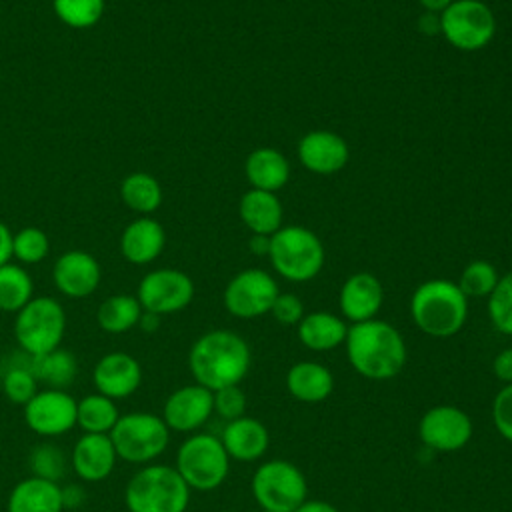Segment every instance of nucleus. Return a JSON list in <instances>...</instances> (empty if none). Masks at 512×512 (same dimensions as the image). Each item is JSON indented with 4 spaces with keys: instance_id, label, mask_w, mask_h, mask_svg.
Here are the masks:
<instances>
[{
    "instance_id": "c9c22d12",
    "label": "nucleus",
    "mask_w": 512,
    "mask_h": 512,
    "mask_svg": "<svg viewBox=\"0 0 512 512\" xmlns=\"http://www.w3.org/2000/svg\"><path fill=\"white\" fill-rule=\"evenodd\" d=\"M48 250L50 240L46 232L36 226H26L12 234V256L24 264H36L44 260Z\"/></svg>"
},
{
    "instance_id": "7ed1b4c3",
    "label": "nucleus",
    "mask_w": 512,
    "mask_h": 512,
    "mask_svg": "<svg viewBox=\"0 0 512 512\" xmlns=\"http://www.w3.org/2000/svg\"><path fill=\"white\" fill-rule=\"evenodd\" d=\"M414 324L432 338L454 336L466 322L468 298L456 282L432 278L422 282L410 298Z\"/></svg>"
},
{
    "instance_id": "a19ab883",
    "label": "nucleus",
    "mask_w": 512,
    "mask_h": 512,
    "mask_svg": "<svg viewBox=\"0 0 512 512\" xmlns=\"http://www.w3.org/2000/svg\"><path fill=\"white\" fill-rule=\"evenodd\" d=\"M270 314L280 322V324H286V326H292V324H298L304 316V306L300 302L298 296L286 292V294H278L272 308H270Z\"/></svg>"
},
{
    "instance_id": "8fccbe9b",
    "label": "nucleus",
    "mask_w": 512,
    "mask_h": 512,
    "mask_svg": "<svg viewBox=\"0 0 512 512\" xmlns=\"http://www.w3.org/2000/svg\"><path fill=\"white\" fill-rule=\"evenodd\" d=\"M420 6L426 10V12H436L440 14L442 10H446L454 0H418Z\"/></svg>"
},
{
    "instance_id": "39448f33",
    "label": "nucleus",
    "mask_w": 512,
    "mask_h": 512,
    "mask_svg": "<svg viewBox=\"0 0 512 512\" xmlns=\"http://www.w3.org/2000/svg\"><path fill=\"white\" fill-rule=\"evenodd\" d=\"M270 262L274 270L290 282H308L324 266V246L320 238L304 226H284L270 236Z\"/></svg>"
},
{
    "instance_id": "ddd939ff",
    "label": "nucleus",
    "mask_w": 512,
    "mask_h": 512,
    "mask_svg": "<svg viewBox=\"0 0 512 512\" xmlns=\"http://www.w3.org/2000/svg\"><path fill=\"white\" fill-rule=\"evenodd\" d=\"M76 406L66 390L46 388L36 392L34 398L24 406L26 426L40 436H60L76 426Z\"/></svg>"
},
{
    "instance_id": "09e8293b",
    "label": "nucleus",
    "mask_w": 512,
    "mask_h": 512,
    "mask_svg": "<svg viewBox=\"0 0 512 512\" xmlns=\"http://www.w3.org/2000/svg\"><path fill=\"white\" fill-rule=\"evenodd\" d=\"M138 324L142 326V330H146V332H154V330L158 328V324H160V316L144 310V312H142V316H140V322H138Z\"/></svg>"
},
{
    "instance_id": "423d86ee",
    "label": "nucleus",
    "mask_w": 512,
    "mask_h": 512,
    "mask_svg": "<svg viewBox=\"0 0 512 512\" xmlns=\"http://www.w3.org/2000/svg\"><path fill=\"white\" fill-rule=\"evenodd\" d=\"M118 458L132 464H146L160 456L170 442V428L152 412H128L110 430Z\"/></svg>"
},
{
    "instance_id": "9d476101",
    "label": "nucleus",
    "mask_w": 512,
    "mask_h": 512,
    "mask_svg": "<svg viewBox=\"0 0 512 512\" xmlns=\"http://www.w3.org/2000/svg\"><path fill=\"white\" fill-rule=\"evenodd\" d=\"M440 32L450 46L474 52L490 44L496 34V18L482 0H454L440 12Z\"/></svg>"
},
{
    "instance_id": "2eb2a0df",
    "label": "nucleus",
    "mask_w": 512,
    "mask_h": 512,
    "mask_svg": "<svg viewBox=\"0 0 512 512\" xmlns=\"http://www.w3.org/2000/svg\"><path fill=\"white\" fill-rule=\"evenodd\" d=\"M214 412V392L190 384L174 390L162 408V420L170 430L192 432L198 430Z\"/></svg>"
},
{
    "instance_id": "de8ad7c7",
    "label": "nucleus",
    "mask_w": 512,
    "mask_h": 512,
    "mask_svg": "<svg viewBox=\"0 0 512 512\" xmlns=\"http://www.w3.org/2000/svg\"><path fill=\"white\" fill-rule=\"evenodd\" d=\"M82 496L84 492L78 488V486H66L62 488V502H64V508L68 506H78L82 502Z\"/></svg>"
},
{
    "instance_id": "a211bd4d",
    "label": "nucleus",
    "mask_w": 512,
    "mask_h": 512,
    "mask_svg": "<svg viewBox=\"0 0 512 512\" xmlns=\"http://www.w3.org/2000/svg\"><path fill=\"white\" fill-rule=\"evenodd\" d=\"M100 264L84 250L64 252L52 270L56 288L68 298H86L100 284Z\"/></svg>"
},
{
    "instance_id": "9b49d317",
    "label": "nucleus",
    "mask_w": 512,
    "mask_h": 512,
    "mask_svg": "<svg viewBox=\"0 0 512 512\" xmlns=\"http://www.w3.org/2000/svg\"><path fill=\"white\" fill-rule=\"evenodd\" d=\"M136 298L146 312L158 316L174 314L192 302L194 282L188 274L174 268L152 270L140 280Z\"/></svg>"
},
{
    "instance_id": "a878e982",
    "label": "nucleus",
    "mask_w": 512,
    "mask_h": 512,
    "mask_svg": "<svg viewBox=\"0 0 512 512\" xmlns=\"http://www.w3.org/2000/svg\"><path fill=\"white\" fill-rule=\"evenodd\" d=\"M286 388L296 400L316 404L330 396L334 388V378L326 366L304 360L290 366L286 374Z\"/></svg>"
},
{
    "instance_id": "72a5a7b5",
    "label": "nucleus",
    "mask_w": 512,
    "mask_h": 512,
    "mask_svg": "<svg viewBox=\"0 0 512 512\" xmlns=\"http://www.w3.org/2000/svg\"><path fill=\"white\" fill-rule=\"evenodd\" d=\"M498 278L500 276H498L496 268L490 262L472 260L462 270L460 280H458V288L462 290V294L466 298H484V296H490Z\"/></svg>"
},
{
    "instance_id": "49530a36",
    "label": "nucleus",
    "mask_w": 512,
    "mask_h": 512,
    "mask_svg": "<svg viewBox=\"0 0 512 512\" xmlns=\"http://www.w3.org/2000/svg\"><path fill=\"white\" fill-rule=\"evenodd\" d=\"M250 250L258 256H268V250H270V236H264V234H252L250 238Z\"/></svg>"
},
{
    "instance_id": "6ab92c4d",
    "label": "nucleus",
    "mask_w": 512,
    "mask_h": 512,
    "mask_svg": "<svg viewBox=\"0 0 512 512\" xmlns=\"http://www.w3.org/2000/svg\"><path fill=\"white\" fill-rule=\"evenodd\" d=\"M116 458L110 434H82L72 448L70 464L80 480L100 482L112 474Z\"/></svg>"
},
{
    "instance_id": "0eeeda50",
    "label": "nucleus",
    "mask_w": 512,
    "mask_h": 512,
    "mask_svg": "<svg viewBox=\"0 0 512 512\" xmlns=\"http://www.w3.org/2000/svg\"><path fill=\"white\" fill-rule=\"evenodd\" d=\"M66 330V314L58 300L32 298L16 312L14 336L28 356H40L60 348Z\"/></svg>"
},
{
    "instance_id": "f8f14e48",
    "label": "nucleus",
    "mask_w": 512,
    "mask_h": 512,
    "mask_svg": "<svg viewBox=\"0 0 512 512\" xmlns=\"http://www.w3.org/2000/svg\"><path fill=\"white\" fill-rule=\"evenodd\" d=\"M278 294V284L268 272L248 268L238 272L226 284L224 306L236 318H258L270 312Z\"/></svg>"
},
{
    "instance_id": "1a4fd4ad",
    "label": "nucleus",
    "mask_w": 512,
    "mask_h": 512,
    "mask_svg": "<svg viewBox=\"0 0 512 512\" xmlns=\"http://www.w3.org/2000/svg\"><path fill=\"white\" fill-rule=\"evenodd\" d=\"M252 494L264 512H294L308 494L304 474L288 460H268L252 476Z\"/></svg>"
},
{
    "instance_id": "412c9836",
    "label": "nucleus",
    "mask_w": 512,
    "mask_h": 512,
    "mask_svg": "<svg viewBox=\"0 0 512 512\" xmlns=\"http://www.w3.org/2000/svg\"><path fill=\"white\" fill-rule=\"evenodd\" d=\"M166 244L164 228L158 220L142 216L130 222L120 236V252L132 264H148L156 260Z\"/></svg>"
},
{
    "instance_id": "4be33fe9",
    "label": "nucleus",
    "mask_w": 512,
    "mask_h": 512,
    "mask_svg": "<svg viewBox=\"0 0 512 512\" xmlns=\"http://www.w3.org/2000/svg\"><path fill=\"white\" fill-rule=\"evenodd\" d=\"M220 442L230 458L240 462H252L266 452L270 438L266 426L260 420L240 416L224 426Z\"/></svg>"
},
{
    "instance_id": "a18cd8bd",
    "label": "nucleus",
    "mask_w": 512,
    "mask_h": 512,
    "mask_svg": "<svg viewBox=\"0 0 512 512\" xmlns=\"http://www.w3.org/2000/svg\"><path fill=\"white\" fill-rule=\"evenodd\" d=\"M294 512H338V508L324 500H304Z\"/></svg>"
},
{
    "instance_id": "79ce46f5",
    "label": "nucleus",
    "mask_w": 512,
    "mask_h": 512,
    "mask_svg": "<svg viewBox=\"0 0 512 512\" xmlns=\"http://www.w3.org/2000/svg\"><path fill=\"white\" fill-rule=\"evenodd\" d=\"M492 370L500 382L512 384V348H504L496 354L492 362Z\"/></svg>"
},
{
    "instance_id": "6e6552de",
    "label": "nucleus",
    "mask_w": 512,
    "mask_h": 512,
    "mask_svg": "<svg viewBox=\"0 0 512 512\" xmlns=\"http://www.w3.org/2000/svg\"><path fill=\"white\" fill-rule=\"evenodd\" d=\"M174 468L188 488L206 492L218 488L226 480L230 456L220 438L212 434H192L180 444Z\"/></svg>"
},
{
    "instance_id": "20e7f679",
    "label": "nucleus",
    "mask_w": 512,
    "mask_h": 512,
    "mask_svg": "<svg viewBox=\"0 0 512 512\" xmlns=\"http://www.w3.org/2000/svg\"><path fill=\"white\" fill-rule=\"evenodd\" d=\"M124 502L130 512H186L190 488L174 466L150 464L130 478Z\"/></svg>"
},
{
    "instance_id": "c756f323",
    "label": "nucleus",
    "mask_w": 512,
    "mask_h": 512,
    "mask_svg": "<svg viewBox=\"0 0 512 512\" xmlns=\"http://www.w3.org/2000/svg\"><path fill=\"white\" fill-rule=\"evenodd\" d=\"M120 414L112 398L94 392L84 396L76 406V426L84 430V434H110Z\"/></svg>"
},
{
    "instance_id": "cd10ccee",
    "label": "nucleus",
    "mask_w": 512,
    "mask_h": 512,
    "mask_svg": "<svg viewBox=\"0 0 512 512\" xmlns=\"http://www.w3.org/2000/svg\"><path fill=\"white\" fill-rule=\"evenodd\" d=\"M28 368L38 382H44L48 384V388L58 390H66L74 382L78 372L74 354L64 348H56L40 356H30Z\"/></svg>"
},
{
    "instance_id": "393cba45",
    "label": "nucleus",
    "mask_w": 512,
    "mask_h": 512,
    "mask_svg": "<svg viewBox=\"0 0 512 512\" xmlns=\"http://www.w3.org/2000/svg\"><path fill=\"white\" fill-rule=\"evenodd\" d=\"M240 220L252 234L272 236L282 228V204L274 192L264 190H248L240 198Z\"/></svg>"
},
{
    "instance_id": "5701e85b",
    "label": "nucleus",
    "mask_w": 512,
    "mask_h": 512,
    "mask_svg": "<svg viewBox=\"0 0 512 512\" xmlns=\"http://www.w3.org/2000/svg\"><path fill=\"white\" fill-rule=\"evenodd\" d=\"M8 512H64L58 482L30 476L20 480L8 496Z\"/></svg>"
},
{
    "instance_id": "4468645a",
    "label": "nucleus",
    "mask_w": 512,
    "mask_h": 512,
    "mask_svg": "<svg viewBox=\"0 0 512 512\" xmlns=\"http://www.w3.org/2000/svg\"><path fill=\"white\" fill-rule=\"evenodd\" d=\"M418 434L428 448L454 452L470 442L472 420L456 406H434L420 418Z\"/></svg>"
},
{
    "instance_id": "473e14b6",
    "label": "nucleus",
    "mask_w": 512,
    "mask_h": 512,
    "mask_svg": "<svg viewBox=\"0 0 512 512\" xmlns=\"http://www.w3.org/2000/svg\"><path fill=\"white\" fill-rule=\"evenodd\" d=\"M60 22L70 28H92L104 14V0H52Z\"/></svg>"
},
{
    "instance_id": "e433bc0d",
    "label": "nucleus",
    "mask_w": 512,
    "mask_h": 512,
    "mask_svg": "<svg viewBox=\"0 0 512 512\" xmlns=\"http://www.w3.org/2000/svg\"><path fill=\"white\" fill-rule=\"evenodd\" d=\"M2 390L10 402L26 406L38 392V380L30 372L28 364L12 366L2 378Z\"/></svg>"
},
{
    "instance_id": "f257e3e1",
    "label": "nucleus",
    "mask_w": 512,
    "mask_h": 512,
    "mask_svg": "<svg viewBox=\"0 0 512 512\" xmlns=\"http://www.w3.org/2000/svg\"><path fill=\"white\" fill-rule=\"evenodd\" d=\"M346 354L352 368L370 380H388L406 364L402 334L384 320L356 322L346 334Z\"/></svg>"
},
{
    "instance_id": "4c0bfd02",
    "label": "nucleus",
    "mask_w": 512,
    "mask_h": 512,
    "mask_svg": "<svg viewBox=\"0 0 512 512\" xmlns=\"http://www.w3.org/2000/svg\"><path fill=\"white\" fill-rule=\"evenodd\" d=\"M30 468L34 476L58 482L66 472V456L54 444L36 446L30 454Z\"/></svg>"
},
{
    "instance_id": "37998d69",
    "label": "nucleus",
    "mask_w": 512,
    "mask_h": 512,
    "mask_svg": "<svg viewBox=\"0 0 512 512\" xmlns=\"http://www.w3.org/2000/svg\"><path fill=\"white\" fill-rule=\"evenodd\" d=\"M12 258V232L10 228L0 220V266L8 264Z\"/></svg>"
},
{
    "instance_id": "2f4dec72",
    "label": "nucleus",
    "mask_w": 512,
    "mask_h": 512,
    "mask_svg": "<svg viewBox=\"0 0 512 512\" xmlns=\"http://www.w3.org/2000/svg\"><path fill=\"white\" fill-rule=\"evenodd\" d=\"M34 284L30 274L16 264L0 266V310L18 312L34 296Z\"/></svg>"
},
{
    "instance_id": "f3484780",
    "label": "nucleus",
    "mask_w": 512,
    "mask_h": 512,
    "mask_svg": "<svg viewBox=\"0 0 512 512\" xmlns=\"http://www.w3.org/2000/svg\"><path fill=\"white\" fill-rule=\"evenodd\" d=\"M96 392L118 400L134 394L142 384L140 362L126 352H110L102 356L92 372Z\"/></svg>"
},
{
    "instance_id": "dca6fc26",
    "label": "nucleus",
    "mask_w": 512,
    "mask_h": 512,
    "mask_svg": "<svg viewBox=\"0 0 512 512\" xmlns=\"http://www.w3.org/2000/svg\"><path fill=\"white\" fill-rule=\"evenodd\" d=\"M298 158L306 170L320 176H330L348 164L350 152L340 134L330 130H312L300 138Z\"/></svg>"
},
{
    "instance_id": "ea45409f",
    "label": "nucleus",
    "mask_w": 512,
    "mask_h": 512,
    "mask_svg": "<svg viewBox=\"0 0 512 512\" xmlns=\"http://www.w3.org/2000/svg\"><path fill=\"white\" fill-rule=\"evenodd\" d=\"M492 420L500 436L512 442V384L502 386L494 396Z\"/></svg>"
},
{
    "instance_id": "aec40b11",
    "label": "nucleus",
    "mask_w": 512,
    "mask_h": 512,
    "mask_svg": "<svg viewBox=\"0 0 512 512\" xmlns=\"http://www.w3.org/2000/svg\"><path fill=\"white\" fill-rule=\"evenodd\" d=\"M384 300V290L380 280L370 272H356L348 276L340 288L338 304L352 324L372 320Z\"/></svg>"
},
{
    "instance_id": "c03bdc74",
    "label": "nucleus",
    "mask_w": 512,
    "mask_h": 512,
    "mask_svg": "<svg viewBox=\"0 0 512 512\" xmlns=\"http://www.w3.org/2000/svg\"><path fill=\"white\" fill-rule=\"evenodd\" d=\"M418 30L428 36L438 34L440 32V14L424 10V14L418 18Z\"/></svg>"
},
{
    "instance_id": "c85d7f7f",
    "label": "nucleus",
    "mask_w": 512,
    "mask_h": 512,
    "mask_svg": "<svg viewBox=\"0 0 512 512\" xmlns=\"http://www.w3.org/2000/svg\"><path fill=\"white\" fill-rule=\"evenodd\" d=\"M142 306L136 296L130 294H114L106 298L96 312V320L104 332L122 334L134 328L140 322Z\"/></svg>"
},
{
    "instance_id": "b1692460",
    "label": "nucleus",
    "mask_w": 512,
    "mask_h": 512,
    "mask_svg": "<svg viewBox=\"0 0 512 512\" xmlns=\"http://www.w3.org/2000/svg\"><path fill=\"white\" fill-rule=\"evenodd\" d=\"M244 172L252 188L264 190V192H276L286 186L290 178V164L280 150L262 146L248 154Z\"/></svg>"
},
{
    "instance_id": "58836bf2",
    "label": "nucleus",
    "mask_w": 512,
    "mask_h": 512,
    "mask_svg": "<svg viewBox=\"0 0 512 512\" xmlns=\"http://www.w3.org/2000/svg\"><path fill=\"white\" fill-rule=\"evenodd\" d=\"M214 410L228 422L246 416V394L238 384L220 388L214 392Z\"/></svg>"
},
{
    "instance_id": "7c9ffc66",
    "label": "nucleus",
    "mask_w": 512,
    "mask_h": 512,
    "mask_svg": "<svg viewBox=\"0 0 512 512\" xmlns=\"http://www.w3.org/2000/svg\"><path fill=\"white\" fill-rule=\"evenodd\" d=\"M120 198L130 210L150 214L162 204V188L154 176L132 172L120 184Z\"/></svg>"
},
{
    "instance_id": "f03ea898",
    "label": "nucleus",
    "mask_w": 512,
    "mask_h": 512,
    "mask_svg": "<svg viewBox=\"0 0 512 512\" xmlns=\"http://www.w3.org/2000/svg\"><path fill=\"white\" fill-rule=\"evenodd\" d=\"M188 366L196 384L216 392L238 384L250 368V348L230 330H210L190 348Z\"/></svg>"
},
{
    "instance_id": "bb28decb",
    "label": "nucleus",
    "mask_w": 512,
    "mask_h": 512,
    "mask_svg": "<svg viewBox=\"0 0 512 512\" xmlns=\"http://www.w3.org/2000/svg\"><path fill=\"white\" fill-rule=\"evenodd\" d=\"M346 334L348 326L344 324V320L330 312L318 310L312 314H304L302 320L298 322L300 342L314 352L338 348L340 344H344Z\"/></svg>"
},
{
    "instance_id": "f704fd0d",
    "label": "nucleus",
    "mask_w": 512,
    "mask_h": 512,
    "mask_svg": "<svg viewBox=\"0 0 512 512\" xmlns=\"http://www.w3.org/2000/svg\"><path fill=\"white\" fill-rule=\"evenodd\" d=\"M488 316L498 332L512 336V270L500 276L490 292Z\"/></svg>"
}]
</instances>
